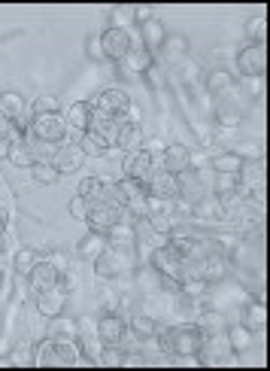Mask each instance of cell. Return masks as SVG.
Instances as JSON below:
<instances>
[{"label": "cell", "instance_id": "6da1fadb", "mask_svg": "<svg viewBox=\"0 0 270 371\" xmlns=\"http://www.w3.org/2000/svg\"><path fill=\"white\" fill-rule=\"evenodd\" d=\"M158 338V350L164 356H179V359H191V356H200V347H204V329L198 323H188V325H176V329H167V332H155Z\"/></svg>", "mask_w": 270, "mask_h": 371}, {"label": "cell", "instance_id": "7a4b0ae2", "mask_svg": "<svg viewBox=\"0 0 270 371\" xmlns=\"http://www.w3.org/2000/svg\"><path fill=\"white\" fill-rule=\"evenodd\" d=\"M80 362V350H76L73 341L67 338H49L37 347V356H33V365L40 368H67V365H76Z\"/></svg>", "mask_w": 270, "mask_h": 371}, {"label": "cell", "instance_id": "3957f363", "mask_svg": "<svg viewBox=\"0 0 270 371\" xmlns=\"http://www.w3.org/2000/svg\"><path fill=\"white\" fill-rule=\"evenodd\" d=\"M122 219L128 222L125 207L109 204V201H92V204H88V216H85V222H88V229H92V231L107 234L112 226H119Z\"/></svg>", "mask_w": 270, "mask_h": 371}, {"label": "cell", "instance_id": "277c9868", "mask_svg": "<svg viewBox=\"0 0 270 371\" xmlns=\"http://www.w3.org/2000/svg\"><path fill=\"white\" fill-rule=\"evenodd\" d=\"M28 134L37 140H46V143H64V134H67V125H64V116L61 113H40L31 119L28 125Z\"/></svg>", "mask_w": 270, "mask_h": 371}, {"label": "cell", "instance_id": "5b68a950", "mask_svg": "<svg viewBox=\"0 0 270 371\" xmlns=\"http://www.w3.org/2000/svg\"><path fill=\"white\" fill-rule=\"evenodd\" d=\"M267 70V49L258 46V43H249L237 52V73L246 76V80H258Z\"/></svg>", "mask_w": 270, "mask_h": 371}, {"label": "cell", "instance_id": "8992f818", "mask_svg": "<svg viewBox=\"0 0 270 371\" xmlns=\"http://www.w3.org/2000/svg\"><path fill=\"white\" fill-rule=\"evenodd\" d=\"M152 167H155V159H152ZM146 192L149 198H158V201H173L179 195V177L164 171V167H155L149 183H146Z\"/></svg>", "mask_w": 270, "mask_h": 371}, {"label": "cell", "instance_id": "52a82bcc", "mask_svg": "<svg viewBox=\"0 0 270 371\" xmlns=\"http://www.w3.org/2000/svg\"><path fill=\"white\" fill-rule=\"evenodd\" d=\"M64 308H67V286L61 283V280L55 286L37 292V310L43 313V317L55 320V317H61L64 313Z\"/></svg>", "mask_w": 270, "mask_h": 371}, {"label": "cell", "instance_id": "ba28073f", "mask_svg": "<svg viewBox=\"0 0 270 371\" xmlns=\"http://www.w3.org/2000/svg\"><path fill=\"white\" fill-rule=\"evenodd\" d=\"M131 33L128 31H119V28H107L100 33V49H104V58L109 61H122L125 55L131 52Z\"/></svg>", "mask_w": 270, "mask_h": 371}, {"label": "cell", "instance_id": "9c48e42d", "mask_svg": "<svg viewBox=\"0 0 270 371\" xmlns=\"http://www.w3.org/2000/svg\"><path fill=\"white\" fill-rule=\"evenodd\" d=\"M94 110H100V113H109V116H122L131 110V95L125 92V88H107V92H100L94 100H88Z\"/></svg>", "mask_w": 270, "mask_h": 371}, {"label": "cell", "instance_id": "30bf717a", "mask_svg": "<svg viewBox=\"0 0 270 371\" xmlns=\"http://www.w3.org/2000/svg\"><path fill=\"white\" fill-rule=\"evenodd\" d=\"M207 183H204V174H191V171H185V174H179V201H185V204H191L195 207L198 201H204L207 198Z\"/></svg>", "mask_w": 270, "mask_h": 371}, {"label": "cell", "instance_id": "8fae6325", "mask_svg": "<svg viewBox=\"0 0 270 371\" xmlns=\"http://www.w3.org/2000/svg\"><path fill=\"white\" fill-rule=\"evenodd\" d=\"M125 335H128V323L116 317V313H104V317L97 320V338L107 347H119L125 341Z\"/></svg>", "mask_w": 270, "mask_h": 371}, {"label": "cell", "instance_id": "7c38bea8", "mask_svg": "<svg viewBox=\"0 0 270 371\" xmlns=\"http://www.w3.org/2000/svg\"><path fill=\"white\" fill-rule=\"evenodd\" d=\"M152 155L146 152V150H134L128 152V162H125V179H137V183H149V177H152Z\"/></svg>", "mask_w": 270, "mask_h": 371}, {"label": "cell", "instance_id": "4fadbf2b", "mask_svg": "<svg viewBox=\"0 0 270 371\" xmlns=\"http://www.w3.org/2000/svg\"><path fill=\"white\" fill-rule=\"evenodd\" d=\"M140 143H143V128H140V122L134 119V110H128L125 122L119 125L116 146L119 150H125V152H134V150H140Z\"/></svg>", "mask_w": 270, "mask_h": 371}, {"label": "cell", "instance_id": "5bb4252c", "mask_svg": "<svg viewBox=\"0 0 270 371\" xmlns=\"http://www.w3.org/2000/svg\"><path fill=\"white\" fill-rule=\"evenodd\" d=\"M58 280H61V274H58V265H55V262H37L28 271V283H31L33 292L49 289V286L58 283Z\"/></svg>", "mask_w": 270, "mask_h": 371}, {"label": "cell", "instance_id": "9a60e30c", "mask_svg": "<svg viewBox=\"0 0 270 371\" xmlns=\"http://www.w3.org/2000/svg\"><path fill=\"white\" fill-rule=\"evenodd\" d=\"M85 162V152L80 150V143H61L58 146V155H55V167H58V174H73L76 167Z\"/></svg>", "mask_w": 270, "mask_h": 371}, {"label": "cell", "instance_id": "2e32d148", "mask_svg": "<svg viewBox=\"0 0 270 371\" xmlns=\"http://www.w3.org/2000/svg\"><path fill=\"white\" fill-rule=\"evenodd\" d=\"M164 37H167V28L161 25L158 19H146L143 25H140V43H143V49L149 52V55L161 49Z\"/></svg>", "mask_w": 270, "mask_h": 371}, {"label": "cell", "instance_id": "e0dca14e", "mask_svg": "<svg viewBox=\"0 0 270 371\" xmlns=\"http://www.w3.org/2000/svg\"><path fill=\"white\" fill-rule=\"evenodd\" d=\"M188 159H191V150L185 143H171L164 150V171H171V174H185V171H191L188 167Z\"/></svg>", "mask_w": 270, "mask_h": 371}, {"label": "cell", "instance_id": "ac0fdd59", "mask_svg": "<svg viewBox=\"0 0 270 371\" xmlns=\"http://www.w3.org/2000/svg\"><path fill=\"white\" fill-rule=\"evenodd\" d=\"M149 67H152V55L143 49V43H131V52L122 58V70H128V73H149Z\"/></svg>", "mask_w": 270, "mask_h": 371}, {"label": "cell", "instance_id": "d6986e66", "mask_svg": "<svg viewBox=\"0 0 270 371\" xmlns=\"http://www.w3.org/2000/svg\"><path fill=\"white\" fill-rule=\"evenodd\" d=\"M158 52L164 55L167 64H179V61L185 58V52H188V40L183 37V33H167Z\"/></svg>", "mask_w": 270, "mask_h": 371}, {"label": "cell", "instance_id": "ffe728a7", "mask_svg": "<svg viewBox=\"0 0 270 371\" xmlns=\"http://www.w3.org/2000/svg\"><path fill=\"white\" fill-rule=\"evenodd\" d=\"M88 122H92V104H88V100L73 104L70 110H67V116H64V125L73 128V131H88Z\"/></svg>", "mask_w": 270, "mask_h": 371}, {"label": "cell", "instance_id": "44dd1931", "mask_svg": "<svg viewBox=\"0 0 270 371\" xmlns=\"http://www.w3.org/2000/svg\"><path fill=\"white\" fill-rule=\"evenodd\" d=\"M107 250H109V238L107 234H100V231L85 234V238L80 241V256L82 258H100Z\"/></svg>", "mask_w": 270, "mask_h": 371}, {"label": "cell", "instance_id": "7402d4cb", "mask_svg": "<svg viewBox=\"0 0 270 371\" xmlns=\"http://www.w3.org/2000/svg\"><path fill=\"white\" fill-rule=\"evenodd\" d=\"M225 341H228V347L234 353H243V350H249L252 347L255 335H252V329H246V325L240 323V325H231V329L225 332Z\"/></svg>", "mask_w": 270, "mask_h": 371}, {"label": "cell", "instance_id": "603a6c76", "mask_svg": "<svg viewBox=\"0 0 270 371\" xmlns=\"http://www.w3.org/2000/svg\"><path fill=\"white\" fill-rule=\"evenodd\" d=\"M80 195L92 204V201H109V183H104V179L97 177H88L80 183Z\"/></svg>", "mask_w": 270, "mask_h": 371}, {"label": "cell", "instance_id": "cb8c5ba5", "mask_svg": "<svg viewBox=\"0 0 270 371\" xmlns=\"http://www.w3.org/2000/svg\"><path fill=\"white\" fill-rule=\"evenodd\" d=\"M234 88V73H228V70H210V76H207V92L210 95H216V98H225Z\"/></svg>", "mask_w": 270, "mask_h": 371}, {"label": "cell", "instance_id": "d4e9b609", "mask_svg": "<svg viewBox=\"0 0 270 371\" xmlns=\"http://www.w3.org/2000/svg\"><path fill=\"white\" fill-rule=\"evenodd\" d=\"M216 119H219V125L225 128H237L240 122H243V107L240 104H231V100H219V107H216Z\"/></svg>", "mask_w": 270, "mask_h": 371}, {"label": "cell", "instance_id": "484cf974", "mask_svg": "<svg viewBox=\"0 0 270 371\" xmlns=\"http://www.w3.org/2000/svg\"><path fill=\"white\" fill-rule=\"evenodd\" d=\"M176 286L179 292H183L185 298H204L207 292H210V283L204 277H195V274H185L183 280H176Z\"/></svg>", "mask_w": 270, "mask_h": 371}, {"label": "cell", "instance_id": "4316f807", "mask_svg": "<svg viewBox=\"0 0 270 371\" xmlns=\"http://www.w3.org/2000/svg\"><path fill=\"white\" fill-rule=\"evenodd\" d=\"M243 159L234 150H228V152H219L216 159H212V171L216 174H240L243 171Z\"/></svg>", "mask_w": 270, "mask_h": 371}, {"label": "cell", "instance_id": "83f0119b", "mask_svg": "<svg viewBox=\"0 0 270 371\" xmlns=\"http://www.w3.org/2000/svg\"><path fill=\"white\" fill-rule=\"evenodd\" d=\"M28 150L33 155V162H55V155H58V146L61 143H46V140H37V137H31L28 134Z\"/></svg>", "mask_w": 270, "mask_h": 371}, {"label": "cell", "instance_id": "f1b7e54d", "mask_svg": "<svg viewBox=\"0 0 270 371\" xmlns=\"http://www.w3.org/2000/svg\"><path fill=\"white\" fill-rule=\"evenodd\" d=\"M31 177H33V183H40V186H55L61 174L52 162H33L31 164Z\"/></svg>", "mask_w": 270, "mask_h": 371}, {"label": "cell", "instance_id": "f546056e", "mask_svg": "<svg viewBox=\"0 0 270 371\" xmlns=\"http://www.w3.org/2000/svg\"><path fill=\"white\" fill-rule=\"evenodd\" d=\"M243 325H246V329H252V332H258V329H264V325H267V308L261 305V301L243 308Z\"/></svg>", "mask_w": 270, "mask_h": 371}, {"label": "cell", "instance_id": "4dcf8cb0", "mask_svg": "<svg viewBox=\"0 0 270 371\" xmlns=\"http://www.w3.org/2000/svg\"><path fill=\"white\" fill-rule=\"evenodd\" d=\"M107 238H109V246H134L137 244V231H134L125 219L119 222V226H112L107 231Z\"/></svg>", "mask_w": 270, "mask_h": 371}, {"label": "cell", "instance_id": "1f68e13d", "mask_svg": "<svg viewBox=\"0 0 270 371\" xmlns=\"http://www.w3.org/2000/svg\"><path fill=\"white\" fill-rule=\"evenodd\" d=\"M134 25H137V9H134V6H116V9H112V25L109 28H119V31L131 33Z\"/></svg>", "mask_w": 270, "mask_h": 371}, {"label": "cell", "instance_id": "d6a6232c", "mask_svg": "<svg viewBox=\"0 0 270 371\" xmlns=\"http://www.w3.org/2000/svg\"><path fill=\"white\" fill-rule=\"evenodd\" d=\"M6 162H13V164H18V167H31V164H33V155H31V150H28V143H25V140L9 143Z\"/></svg>", "mask_w": 270, "mask_h": 371}, {"label": "cell", "instance_id": "836d02e7", "mask_svg": "<svg viewBox=\"0 0 270 371\" xmlns=\"http://www.w3.org/2000/svg\"><path fill=\"white\" fill-rule=\"evenodd\" d=\"M131 329L140 335V338H155V332H158V323L152 317H146V313H137V317L131 320Z\"/></svg>", "mask_w": 270, "mask_h": 371}, {"label": "cell", "instance_id": "e575fe53", "mask_svg": "<svg viewBox=\"0 0 270 371\" xmlns=\"http://www.w3.org/2000/svg\"><path fill=\"white\" fill-rule=\"evenodd\" d=\"M246 33H249L252 43L264 46V40H267V16H255V19H249V25H246Z\"/></svg>", "mask_w": 270, "mask_h": 371}, {"label": "cell", "instance_id": "d590c367", "mask_svg": "<svg viewBox=\"0 0 270 371\" xmlns=\"http://www.w3.org/2000/svg\"><path fill=\"white\" fill-rule=\"evenodd\" d=\"M216 195L219 198H231V195H237V186H240V179L237 174H216Z\"/></svg>", "mask_w": 270, "mask_h": 371}, {"label": "cell", "instance_id": "8d00e7d4", "mask_svg": "<svg viewBox=\"0 0 270 371\" xmlns=\"http://www.w3.org/2000/svg\"><path fill=\"white\" fill-rule=\"evenodd\" d=\"M80 150H82L85 155H104V152L109 150V146H107L104 140H100V137H94V134H88V131H85V137L80 140Z\"/></svg>", "mask_w": 270, "mask_h": 371}, {"label": "cell", "instance_id": "74e56055", "mask_svg": "<svg viewBox=\"0 0 270 371\" xmlns=\"http://www.w3.org/2000/svg\"><path fill=\"white\" fill-rule=\"evenodd\" d=\"M198 325L204 329V335H216L219 329H225V320H222V313H219V310H207V313H204V320H200Z\"/></svg>", "mask_w": 270, "mask_h": 371}, {"label": "cell", "instance_id": "f35d334b", "mask_svg": "<svg viewBox=\"0 0 270 371\" xmlns=\"http://www.w3.org/2000/svg\"><path fill=\"white\" fill-rule=\"evenodd\" d=\"M58 98L55 95H40L37 100H33V116H40V113H58Z\"/></svg>", "mask_w": 270, "mask_h": 371}, {"label": "cell", "instance_id": "ab89813d", "mask_svg": "<svg viewBox=\"0 0 270 371\" xmlns=\"http://www.w3.org/2000/svg\"><path fill=\"white\" fill-rule=\"evenodd\" d=\"M33 265H37V253H33V250H18V256H16V271H18V274H28Z\"/></svg>", "mask_w": 270, "mask_h": 371}, {"label": "cell", "instance_id": "60d3db41", "mask_svg": "<svg viewBox=\"0 0 270 371\" xmlns=\"http://www.w3.org/2000/svg\"><path fill=\"white\" fill-rule=\"evenodd\" d=\"M0 140H9V143L21 140V128H16V122H9L6 116H0Z\"/></svg>", "mask_w": 270, "mask_h": 371}, {"label": "cell", "instance_id": "b9f144b4", "mask_svg": "<svg viewBox=\"0 0 270 371\" xmlns=\"http://www.w3.org/2000/svg\"><path fill=\"white\" fill-rule=\"evenodd\" d=\"M67 210H70L73 219H82V222H85V216H88V201H85L82 195H76L70 204H67Z\"/></svg>", "mask_w": 270, "mask_h": 371}, {"label": "cell", "instance_id": "7bdbcfd3", "mask_svg": "<svg viewBox=\"0 0 270 371\" xmlns=\"http://www.w3.org/2000/svg\"><path fill=\"white\" fill-rule=\"evenodd\" d=\"M85 55H88L92 61H100V58H104V49H100V37H88V40H85Z\"/></svg>", "mask_w": 270, "mask_h": 371}, {"label": "cell", "instance_id": "ee69618b", "mask_svg": "<svg viewBox=\"0 0 270 371\" xmlns=\"http://www.w3.org/2000/svg\"><path fill=\"white\" fill-rule=\"evenodd\" d=\"M97 362L100 365H119L122 362V353L116 350V347H109V350H104V353L97 356Z\"/></svg>", "mask_w": 270, "mask_h": 371}, {"label": "cell", "instance_id": "f6af8a7d", "mask_svg": "<svg viewBox=\"0 0 270 371\" xmlns=\"http://www.w3.org/2000/svg\"><path fill=\"white\" fill-rule=\"evenodd\" d=\"M143 150L149 152V155H164V150H167V143H161V140H152L149 146H143Z\"/></svg>", "mask_w": 270, "mask_h": 371}, {"label": "cell", "instance_id": "bcb514c9", "mask_svg": "<svg viewBox=\"0 0 270 371\" xmlns=\"http://www.w3.org/2000/svg\"><path fill=\"white\" fill-rule=\"evenodd\" d=\"M52 332H55V335H76V332H73V323H58Z\"/></svg>", "mask_w": 270, "mask_h": 371}, {"label": "cell", "instance_id": "7dc6e473", "mask_svg": "<svg viewBox=\"0 0 270 371\" xmlns=\"http://www.w3.org/2000/svg\"><path fill=\"white\" fill-rule=\"evenodd\" d=\"M9 155V140H0V159H6Z\"/></svg>", "mask_w": 270, "mask_h": 371}, {"label": "cell", "instance_id": "c3c4849f", "mask_svg": "<svg viewBox=\"0 0 270 371\" xmlns=\"http://www.w3.org/2000/svg\"><path fill=\"white\" fill-rule=\"evenodd\" d=\"M0 250H4V213H0Z\"/></svg>", "mask_w": 270, "mask_h": 371}]
</instances>
